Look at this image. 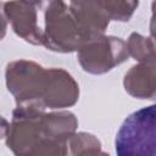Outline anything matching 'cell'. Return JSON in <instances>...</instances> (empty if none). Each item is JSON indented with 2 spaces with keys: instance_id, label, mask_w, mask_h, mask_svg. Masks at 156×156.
<instances>
[{
  "instance_id": "obj_1",
  "label": "cell",
  "mask_w": 156,
  "mask_h": 156,
  "mask_svg": "<svg viewBox=\"0 0 156 156\" xmlns=\"http://www.w3.org/2000/svg\"><path fill=\"white\" fill-rule=\"evenodd\" d=\"M77 127L78 119L71 111L16 106L6 145L15 156H67V140Z\"/></svg>"
},
{
  "instance_id": "obj_2",
  "label": "cell",
  "mask_w": 156,
  "mask_h": 156,
  "mask_svg": "<svg viewBox=\"0 0 156 156\" xmlns=\"http://www.w3.org/2000/svg\"><path fill=\"white\" fill-rule=\"evenodd\" d=\"M7 90L16 106L63 110L77 104L79 85L63 68H45L30 60H15L5 69Z\"/></svg>"
},
{
  "instance_id": "obj_3",
  "label": "cell",
  "mask_w": 156,
  "mask_h": 156,
  "mask_svg": "<svg viewBox=\"0 0 156 156\" xmlns=\"http://www.w3.org/2000/svg\"><path fill=\"white\" fill-rule=\"evenodd\" d=\"M115 147L117 156H155V105L134 111L123 121L116 134Z\"/></svg>"
},
{
  "instance_id": "obj_4",
  "label": "cell",
  "mask_w": 156,
  "mask_h": 156,
  "mask_svg": "<svg viewBox=\"0 0 156 156\" xmlns=\"http://www.w3.org/2000/svg\"><path fill=\"white\" fill-rule=\"evenodd\" d=\"M83 44L78 24L65 1H50L44 12L43 45L55 52H73Z\"/></svg>"
},
{
  "instance_id": "obj_5",
  "label": "cell",
  "mask_w": 156,
  "mask_h": 156,
  "mask_svg": "<svg viewBox=\"0 0 156 156\" xmlns=\"http://www.w3.org/2000/svg\"><path fill=\"white\" fill-rule=\"evenodd\" d=\"M126 41L113 35H100L85 41L77 50V60L83 71L104 74L128 60Z\"/></svg>"
},
{
  "instance_id": "obj_6",
  "label": "cell",
  "mask_w": 156,
  "mask_h": 156,
  "mask_svg": "<svg viewBox=\"0 0 156 156\" xmlns=\"http://www.w3.org/2000/svg\"><path fill=\"white\" fill-rule=\"evenodd\" d=\"M38 1L4 2V13L17 37L32 45H43V30L38 24Z\"/></svg>"
},
{
  "instance_id": "obj_7",
  "label": "cell",
  "mask_w": 156,
  "mask_h": 156,
  "mask_svg": "<svg viewBox=\"0 0 156 156\" xmlns=\"http://www.w3.org/2000/svg\"><path fill=\"white\" fill-rule=\"evenodd\" d=\"M68 6L78 24L83 44L105 33L110 20L99 1H71Z\"/></svg>"
},
{
  "instance_id": "obj_8",
  "label": "cell",
  "mask_w": 156,
  "mask_h": 156,
  "mask_svg": "<svg viewBox=\"0 0 156 156\" xmlns=\"http://www.w3.org/2000/svg\"><path fill=\"white\" fill-rule=\"evenodd\" d=\"M126 91L136 99H154L156 93L155 62L136 63L127 71L123 78Z\"/></svg>"
},
{
  "instance_id": "obj_9",
  "label": "cell",
  "mask_w": 156,
  "mask_h": 156,
  "mask_svg": "<svg viewBox=\"0 0 156 156\" xmlns=\"http://www.w3.org/2000/svg\"><path fill=\"white\" fill-rule=\"evenodd\" d=\"M126 48L128 56L133 57L139 63L155 62V43L151 37L133 32L126 41Z\"/></svg>"
},
{
  "instance_id": "obj_10",
  "label": "cell",
  "mask_w": 156,
  "mask_h": 156,
  "mask_svg": "<svg viewBox=\"0 0 156 156\" xmlns=\"http://www.w3.org/2000/svg\"><path fill=\"white\" fill-rule=\"evenodd\" d=\"M102 10L105 11L107 18L110 21H118V22H127L130 20L133 13L139 6V1H122V0H105L99 1Z\"/></svg>"
},
{
  "instance_id": "obj_11",
  "label": "cell",
  "mask_w": 156,
  "mask_h": 156,
  "mask_svg": "<svg viewBox=\"0 0 156 156\" xmlns=\"http://www.w3.org/2000/svg\"><path fill=\"white\" fill-rule=\"evenodd\" d=\"M93 146H101L100 140L94 134L76 132L67 140V156H78L80 152Z\"/></svg>"
},
{
  "instance_id": "obj_12",
  "label": "cell",
  "mask_w": 156,
  "mask_h": 156,
  "mask_svg": "<svg viewBox=\"0 0 156 156\" xmlns=\"http://www.w3.org/2000/svg\"><path fill=\"white\" fill-rule=\"evenodd\" d=\"M6 30H7V20L4 13V4L0 2V40L5 38Z\"/></svg>"
},
{
  "instance_id": "obj_13",
  "label": "cell",
  "mask_w": 156,
  "mask_h": 156,
  "mask_svg": "<svg viewBox=\"0 0 156 156\" xmlns=\"http://www.w3.org/2000/svg\"><path fill=\"white\" fill-rule=\"evenodd\" d=\"M78 156H110V155L107 152L102 151L101 146H93V147H89V149L84 150Z\"/></svg>"
},
{
  "instance_id": "obj_14",
  "label": "cell",
  "mask_w": 156,
  "mask_h": 156,
  "mask_svg": "<svg viewBox=\"0 0 156 156\" xmlns=\"http://www.w3.org/2000/svg\"><path fill=\"white\" fill-rule=\"evenodd\" d=\"M9 129H10V123L7 122V119L5 117H2L0 115V139L6 138Z\"/></svg>"
}]
</instances>
